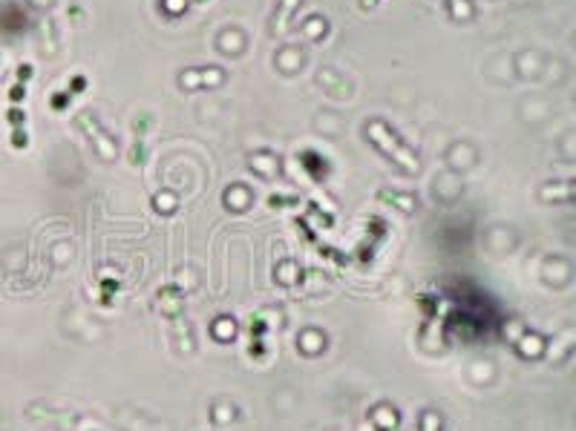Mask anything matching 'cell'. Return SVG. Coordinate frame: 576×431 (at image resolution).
<instances>
[{
	"instance_id": "cell-2",
	"label": "cell",
	"mask_w": 576,
	"mask_h": 431,
	"mask_svg": "<svg viewBox=\"0 0 576 431\" xmlns=\"http://www.w3.org/2000/svg\"><path fill=\"white\" fill-rule=\"evenodd\" d=\"M294 9H297V0H283V9H279V29H283V23H286V18H288V14L294 12Z\"/></svg>"
},
{
	"instance_id": "cell-1",
	"label": "cell",
	"mask_w": 576,
	"mask_h": 431,
	"mask_svg": "<svg viewBox=\"0 0 576 431\" xmlns=\"http://www.w3.org/2000/svg\"><path fill=\"white\" fill-rule=\"evenodd\" d=\"M369 139H372L383 153H387L395 165H401V167H407L409 173H416L418 170V161L412 158V153L407 150V147H401L395 139H392V132L383 127V124H378V121H372L369 124Z\"/></svg>"
},
{
	"instance_id": "cell-3",
	"label": "cell",
	"mask_w": 576,
	"mask_h": 431,
	"mask_svg": "<svg viewBox=\"0 0 576 431\" xmlns=\"http://www.w3.org/2000/svg\"><path fill=\"white\" fill-rule=\"evenodd\" d=\"M450 4H453L455 14H462V18H467V14H470V4H467V0H450Z\"/></svg>"
}]
</instances>
